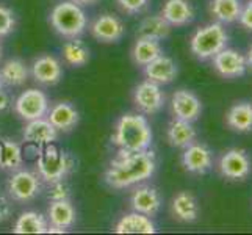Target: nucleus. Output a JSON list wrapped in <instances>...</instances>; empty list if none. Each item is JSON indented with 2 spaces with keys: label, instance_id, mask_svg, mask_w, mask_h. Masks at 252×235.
I'll return each instance as SVG.
<instances>
[{
  "label": "nucleus",
  "instance_id": "21",
  "mask_svg": "<svg viewBox=\"0 0 252 235\" xmlns=\"http://www.w3.org/2000/svg\"><path fill=\"white\" fill-rule=\"evenodd\" d=\"M47 221L52 226L63 229H71L77 221V212L69 199L64 201H52L47 208Z\"/></svg>",
  "mask_w": 252,
  "mask_h": 235
},
{
  "label": "nucleus",
  "instance_id": "5",
  "mask_svg": "<svg viewBox=\"0 0 252 235\" xmlns=\"http://www.w3.org/2000/svg\"><path fill=\"white\" fill-rule=\"evenodd\" d=\"M227 39L229 36L221 22L207 24L204 27L197 29L191 36V54L201 62H207V60H212L224 47H227Z\"/></svg>",
  "mask_w": 252,
  "mask_h": 235
},
{
  "label": "nucleus",
  "instance_id": "31",
  "mask_svg": "<svg viewBox=\"0 0 252 235\" xmlns=\"http://www.w3.org/2000/svg\"><path fill=\"white\" fill-rule=\"evenodd\" d=\"M62 54H63L64 62L69 66H74V67L85 66L91 58L88 46H85V42L79 41L77 38L66 42V44L63 46V49H62Z\"/></svg>",
  "mask_w": 252,
  "mask_h": 235
},
{
  "label": "nucleus",
  "instance_id": "1",
  "mask_svg": "<svg viewBox=\"0 0 252 235\" xmlns=\"http://www.w3.org/2000/svg\"><path fill=\"white\" fill-rule=\"evenodd\" d=\"M155 169H157V160L152 151H118V155L110 162L105 171V182L111 188L123 190L151 179Z\"/></svg>",
  "mask_w": 252,
  "mask_h": 235
},
{
  "label": "nucleus",
  "instance_id": "22",
  "mask_svg": "<svg viewBox=\"0 0 252 235\" xmlns=\"http://www.w3.org/2000/svg\"><path fill=\"white\" fill-rule=\"evenodd\" d=\"M166 136L171 146L185 149L187 146L196 141V129L193 127V123L174 118L168 126Z\"/></svg>",
  "mask_w": 252,
  "mask_h": 235
},
{
  "label": "nucleus",
  "instance_id": "3",
  "mask_svg": "<svg viewBox=\"0 0 252 235\" xmlns=\"http://www.w3.org/2000/svg\"><path fill=\"white\" fill-rule=\"evenodd\" d=\"M49 22L58 34L67 39L79 38L85 33L86 25H88L83 6L71 2V0H63L52 8Z\"/></svg>",
  "mask_w": 252,
  "mask_h": 235
},
{
  "label": "nucleus",
  "instance_id": "35",
  "mask_svg": "<svg viewBox=\"0 0 252 235\" xmlns=\"http://www.w3.org/2000/svg\"><path fill=\"white\" fill-rule=\"evenodd\" d=\"M238 21L245 29L252 30V0H249V2L241 8Z\"/></svg>",
  "mask_w": 252,
  "mask_h": 235
},
{
  "label": "nucleus",
  "instance_id": "2",
  "mask_svg": "<svg viewBox=\"0 0 252 235\" xmlns=\"http://www.w3.org/2000/svg\"><path fill=\"white\" fill-rule=\"evenodd\" d=\"M111 143L123 152H140L152 144V129L146 116L140 113H126L121 116L111 135Z\"/></svg>",
  "mask_w": 252,
  "mask_h": 235
},
{
  "label": "nucleus",
  "instance_id": "25",
  "mask_svg": "<svg viewBox=\"0 0 252 235\" xmlns=\"http://www.w3.org/2000/svg\"><path fill=\"white\" fill-rule=\"evenodd\" d=\"M30 69L19 58H10L0 67V78L2 83L8 86H22L27 83Z\"/></svg>",
  "mask_w": 252,
  "mask_h": 235
},
{
  "label": "nucleus",
  "instance_id": "11",
  "mask_svg": "<svg viewBox=\"0 0 252 235\" xmlns=\"http://www.w3.org/2000/svg\"><path fill=\"white\" fill-rule=\"evenodd\" d=\"M213 67L224 78H237L246 74L248 63L246 57L235 49L224 47L213 58Z\"/></svg>",
  "mask_w": 252,
  "mask_h": 235
},
{
  "label": "nucleus",
  "instance_id": "34",
  "mask_svg": "<svg viewBox=\"0 0 252 235\" xmlns=\"http://www.w3.org/2000/svg\"><path fill=\"white\" fill-rule=\"evenodd\" d=\"M116 3L127 14H140L149 5V0H116Z\"/></svg>",
  "mask_w": 252,
  "mask_h": 235
},
{
  "label": "nucleus",
  "instance_id": "19",
  "mask_svg": "<svg viewBox=\"0 0 252 235\" xmlns=\"http://www.w3.org/2000/svg\"><path fill=\"white\" fill-rule=\"evenodd\" d=\"M161 16L171 27H184L193 22L194 10L188 0H166L161 8Z\"/></svg>",
  "mask_w": 252,
  "mask_h": 235
},
{
  "label": "nucleus",
  "instance_id": "29",
  "mask_svg": "<svg viewBox=\"0 0 252 235\" xmlns=\"http://www.w3.org/2000/svg\"><path fill=\"white\" fill-rule=\"evenodd\" d=\"M24 157L22 149L16 141L10 138L0 140V169L3 171H16L22 167Z\"/></svg>",
  "mask_w": 252,
  "mask_h": 235
},
{
  "label": "nucleus",
  "instance_id": "14",
  "mask_svg": "<svg viewBox=\"0 0 252 235\" xmlns=\"http://www.w3.org/2000/svg\"><path fill=\"white\" fill-rule=\"evenodd\" d=\"M32 75L34 82L44 86L57 85L63 77V66L54 55H41L32 65Z\"/></svg>",
  "mask_w": 252,
  "mask_h": 235
},
{
  "label": "nucleus",
  "instance_id": "30",
  "mask_svg": "<svg viewBox=\"0 0 252 235\" xmlns=\"http://www.w3.org/2000/svg\"><path fill=\"white\" fill-rule=\"evenodd\" d=\"M241 8L243 5L240 0H212L210 11L218 22L232 24L238 21Z\"/></svg>",
  "mask_w": 252,
  "mask_h": 235
},
{
  "label": "nucleus",
  "instance_id": "24",
  "mask_svg": "<svg viewBox=\"0 0 252 235\" xmlns=\"http://www.w3.org/2000/svg\"><path fill=\"white\" fill-rule=\"evenodd\" d=\"M163 54V49L160 41L146 38V36H136V41L132 47V60L136 66H146L152 60L160 57Z\"/></svg>",
  "mask_w": 252,
  "mask_h": 235
},
{
  "label": "nucleus",
  "instance_id": "9",
  "mask_svg": "<svg viewBox=\"0 0 252 235\" xmlns=\"http://www.w3.org/2000/svg\"><path fill=\"white\" fill-rule=\"evenodd\" d=\"M90 33L94 39L103 44H113V42H119L126 34V25L115 14H100L91 22Z\"/></svg>",
  "mask_w": 252,
  "mask_h": 235
},
{
  "label": "nucleus",
  "instance_id": "17",
  "mask_svg": "<svg viewBox=\"0 0 252 235\" xmlns=\"http://www.w3.org/2000/svg\"><path fill=\"white\" fill-rule=\"evenodd\" d=\"M177 72H179V69H177L176 62H174L172 58L163 55V54L144 66L146 78L149 82H154L157 85L171 83L174 78L177 77Z\"/></svg>",
  "mask_w": 252,
  "mask_h": 235
},
{
  "label": "nucleus",
  "instance_id": "27",
  "mask_svg": "<svg viewBox=\"0 0 252 235\" xmlns=\"http://www.w3.org/2000/svg\"><path fill=\"white\" fill-rule=\"evenodd\" d=\"M225 121L235 132H249L252 130V105L249 102L233 103L225 115Z\"/></svg>",
  "mask_w": 252,
  "mask_h": 235
},
{
  "label": "nucleus",
  "instance_id": "38",
  "mask_svg": "<svg viewBox=\"0 0 252 235\" xmlns=\"http://www.w3.org/2000/svg\"><path fill=\"white\" fill-rule=\"evenodd\" d=\"M71 2L80 5V6H93V5L97 3L99 0H71Z\"/></svg>",
  "mask_w": 252,
  "mask_h": 235
},
{
  "label": "nucleus",
  "instance_id": "18",
  "mask_svg": "<svg viewBox=\"0 0 252 235\" xmlns=\"http://www.w3.org/2000/svg\"><path fill=\"white\" fill-rule=\"evenodd\" d=\"M47 119L58 132H71L77 127L80 121V115L77 108L69 102H58L54 107L49 108Z\"/></svg>",
  "mask_w": 252,
  "mask_h": 235
},
{
  "label": "nucleus",
  "instance_id": "20",
  "mask_svg": "<svg viewBox=\"0 0 252 235\" xmlns=\"http://www.w3.org/2000/svg\"><path fill=\"white\" fill-rule=\"evenodd\" d=\"M155 224L151 220V216L130 212L119 218V221L115 226L116 234H155Z\"/></svg>",
  "mask_w": 252,
  "mask_h": 235
},
{
  "label": "nucleus",
  "instance_id": "15",
  "mask_svg": "<svg viewBox=\"0 0 252 235\" xmlns=\"http://www.w3.org/2000/svg\"><path fill=\"white\" fill-rule=\"evenodd\" d=\"M161 196L157 188L149 185L136 187L130 196V207L132 210L147 216H155L161 208Z\"/></svg>",
  "mask_w": 252,
  "mask_h": 235
},
{
  "label": "nucleus",
  "instance_id": "26",
  "mask_svg": "<svg viewBox=\"0 0 252 235\" xmlns=\"http://www.w3.org/2000/svg\"><path fill=\"white\" fill-rule=\"evenodd\" d=\"M49 221L47 216L39 212H24L17 216V220L13 226L14 234H47Z\"/></svg>",
  "mask_w": 252,
  "mask_h": 235
},
{
  "label": "nucleus",
  "instance_id": "28",
  "mask_svg": "<svg viewBox=\"0 0 252 235\" xmlns=\"http://www.w3.org/2000/svg\"><path fill=\"white\" fill-rule=\"evenodd\" d=\"M171 30H172L171 24L164 19L161 14L147 16L146 19H143V22L140 24V27H138L136 36H146V38L161 41V39L169 36Z\"/></svg>",
  "mask_w": 252,
  "mask_h": 235
},
{
  "label": "nucleus",
  "instance_id": "10",
  "mask_svg": "<svg viewBox=\"0 0 252 235\" xmlns=\"http://www.w3.org/2000/svg\"><path fill=\"white\" fill-rule=\"evenodd\" d=\"M164 93L160 85L154 82H141L133 91V103L143 115H155L164 107Z\"/></svg>",
  "mask_w": 252,
  "mask_h": 235
},
{
  "label": "nucleus",
  "instance_id": "23",
  "mask_svg": "<svg viewBox=\"0 0 252 235\" xmlns=\"http://www.w3.org/2000/svg\"><path fill=\"white\" fill-rule=\"evenodd\" d=\"M172 213L179 221L184 223H193L199 216V205L196 198L189 191H180L172 199Z\"/></svg>",
  "mask_w": 252,
  "mask_h": 235
},
{
  "label": "nucleus",
  "instance_id": "37",
  "mask_svg": "<svg viewBox=\"0 0 252 235\" xmlns=\"http://www.w3.org/2000/svg\"><path fill=\"white\" fill-rule=\"evenodd\" d=\"M11 108V98L6 91L0 90V113H3L6 110Z\"/></svg>",
  "mask_w": 252,
  "mask_h": 235
},
{
  "label": "nucleus",
  "instance_id": "40",
  "mask_svg": "<svg viewBox=\"0 0 252 235\" xmlns=\"http://www.w3.org/2000/svg\"><path fill=\"white\" fill-rule=\"evenodd\" d=\"M2 86H3V83H2V78H0V90H2Z\"/></svg>",
  "mask_w": 252,
  "mask_h": 235
},
{
  "label": "nucleus",
  "instance_id": "13",
  "mask_svg": "<svg viewBox=\"0 0 252 235\" xmlns=\"http://www.w3.org/2000/svg\"><path fill=\"white\" fill-rule=\"evenodd\" d=\"M182 167L191 174H205L213 167V154L202 143H191L182 154Z\"/></svg>",
  "mask_w": 252,
  "mask_h": 235
},
{
  "label": "nucleus",
  "instance_id": "16",
  "mask_svg": "<svg viewBox=\"0 0 252 235\" xmlns=\"http://www.w3.org/2000/svg\"><path fill=\"white\" fill-rule=\"evenodd\" d=\"M24 141L36 144L38 147H44L52 144L58 138V130L50 124L47 118H39L29 121L24 129Z\"/></svg>",
  "mask_w": 252,
  "mask_h": 235
},
{
  "label": "nucleus",
  "instance_id": "6",
  "mask_svg": "<svg viewBox=\"0 0 252 235\" xmlns=\"http://www.w3.org/2000/svg\"><path fill=\"white\" fill-rule=\"evenodd\" d=\"M8 195L17 202H30L41 193V177L38 172L27 169L13 171L11 177L6 182Z\"/></svg>",
  "mask_w": 252,
  "mask_h": 235
},
{
  "label": "nucleus",
  "instance_id": "36",
  "mask_svg": "<svg viewBox=\"0 0 252 235\" xmlns=\"http://www.w3.org/2000/svg\"><path fill=\"white\" fill-rule=\"evenodd\" d=\"M11 213H13V205H11V202L8 201V199L3 195H0V223L10 220Z\"/></svg>",
  "mask_w": 252,
  "mask_h": 235
},
{
  "label": "nucleus",
  "instance_id": "39",
  "mask_svg": "<svg viewBox=\"0 0 252 235\" xmlns=\"http://www.w3.org/2000/svg\"><path fill=\"white\" fill-rule=\"evenodd\" d=\"M246 63H248V67H251V69H252V46H251V47H249V50H248Z\"/></svg>",
  "mask_w": 252,
  "mask_h": 235
},
{
  "label": "nucleus",
  "instance_id": "33",
  "mask_svg": "<svg viewBox=\"0 0 252 235\" xmlns=\"http://www.w3.org/2000/svg\"><path fill=\"white\" fill-rule=\"evenodd\" d=\"M47 198L50 201H64L71 198V187L66 184V180H57L49 184Z\"/></svg>",
  "mask_w": 252,
  "mask_h": 235
},
{
  "label": "nucleus",
  "instance_id": "7",
  "mask_svg": "<svg viewBox=\"0 0 252 235\" xmlns=\"http://www.w3.org/2000/svg\"><path fill=\"white\" fill-rule=\"evenodd\" d=\"M49 99L41 90L30 88L19 94L14 102V111L24 121H33L39 118H46L49 111Z\"/></svg>",
  "mask_w": 252,
  "mask_h": 235
},
{
  "label": "nucleus",
  "instance_id": "12",
  "mask_svg": "<svg viewBox=\"0 0 252 235\" xmlns=\"http://www.w3.org/2000/svg\"><path fill=\"white\" fill-rule=\"evenodd\" d=\"M171 110L174 118L194 123L202 113V103L193 91L177 90L171 98Z\"/></svg>",
  "mask_w": 252,
  "mask_h": 235
},
{
  "label": "nucleus",
  "instance_id": "4",
  "mask_svg": "<svg viewBox=\"0 0 252 235\" xmlns=\"http://www.w3.org/2000/svg\"><path fill=\"white\" fill-rule=\"evenodd\" d=\"M36 167L38 176L47 184H52L57 180H64L75 169V162L67 152L47 144L39 149Z\"/></svg>",
  "mask_w": 252,
  "mask_h": 235
},
{
  "label": "nucleus",
  "instance_id": "8",
  "mask_svg": "<svg viewBox=\"0 0 252 235\" xmlns=\"http://www.w3.org/2000/svg\"><path fill=\"white\" fill-rule=\"evenodd\" d=\"M218 169L221 176L229 180H245L252 169L251 157L245 149L232 147L221 155Z\"/></svg>",
  "mask_w": 252,
  "mask_h": 235
},
{
  "label": "nucleus",
  "instance_id": "32",
  "mask_svg": "<svg viewBox=\"0 0 252 235\" xmlns=\"http://www.w3.org/2000/svg\"><path fill=\"white\" fill-rule=\"evenodd\" d=\"M16 29V16L10 6L0 3V38L11 34Z\"/></svg>",
  "mask_w": 252,
  "mask_h": 235
},
{
  "label": "nucleus",
  "instance_id": "41",
  "mask_svg": "<svg viewBox=\"0 0 252 235\" xmlns=\"http://www.w3.org/2000/svg\"><path fill=\"white\" fill-rule=\"evenodd\" d=\"M0 58H2V47H0Z\"/></svg>",
  "mask_w": 252,
  "mask_h": 235
}]
</instances>
